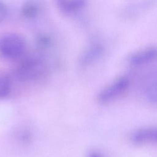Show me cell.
Instances as JSON below:
<instances>
[{
    "label": "cell",
    "instance_id": "6da1fadb",
    "mask_svg": "<svg viewBox=\"0 0 157 157\" xmlns=\"http://www.w3.org/2000/svg\"><path fill=\"white\" fill-rule=\"evenodd\" d=\"M25 39L18 34H7L0 38V55L8 59L21 57L26 50Z\"/></svg>",
    "mask_w": 157,
    "mask_h": 157
},
{
    "label": "cell",
    "instance_id": "8992f818",
    "mask_svg": "<svg viewBox=\"0 0 157 157\" xmlns=\"http://www.w3.org/2000/svg\"><path fill=\"white\" fill-rule=\"evenodd\" d=\"M58 7L66 13H74L80 10L86 0H55Z\"/></svg>",
    "mask_w": 157,
    "mask_h": 157
},
{
    "label": "cell",
    "instance_id": "7c38bea8",
    "mask_svg": "<svg viewBox=\"0 0 157 157\" xmlns=\"http://www.w3.org/2000/svg\"><path fill=\"white\" fill-rule=\"evenodd\" d=\"M87 157H104L101 153L96 150H91L88 152Z\"/></svg>",
    "mask_w": 157,
    "mask_h": 157
},
{
    "label": "cell",
    "instance_id": "52a82bcc",
    "mask_svg": "<svg viewBox=\"0 0 157 157\" xmlns=\"http://www.w3.org/2000/svg\"><path fill=\"white\" fill-rule=\"evenodd\" d=\"M102 49L99 45L91 46L82 55L80 59V64L82 66H86L91 64L99 58L102 53Z\"/></svg>",
    "mask_w": 157,
    "mask_h": 157
},
{
    "label": "cell",
    "instance_id": "ba28073f",
    "mask_svg": "<svg viewBox=\"0 0 157 157\" xmlns=\"http://www.w3.org/2000/svg\"><path fill=\"white\" fill-rule=\"evenodd\" d=\"M145 94L149 102L157 104V78L154 79L147 86Z\"/></svg>",
    "mask_w": 157,
    "mask_h": 157
},
{
    "label": "cell",
    "instance_id": "277c9868",
    "mask_svg": "<svg viewBox=\"0 0 157 157\" xmlns=\"http://www.w3.org/2000/svg\"><path fill=\"white\" fill-rule=\"evenodd\" d=\"M131 140L137 145H157V127L148 126L137 129L132 133Z\"/></svg>",
    "mask_w": 157,
    "mask_h": 157
},
{
    "label": "cell",
    "instance_id": "3957f363",
    "mask_svg": "<svg viewBox=\"0 0 157 157\" xmlns=\"http://www.w3.org/2000/svg\"><path fill=\"white\" fill-rule=\"evenodd\" d=\"M42 60L36 56L23 59L17 69L18 77L23 80H33L39 77L43 71Z\"/></svg>",
    "mask_w": 157,
    "mask_h": 157
},
{
    "label": "cell",
    "instance_id": "5b68a950",
    "mask_svg": "<svg viewBox=\"0 0 157 157\" xmlns=\"http://www.w3.org/2000/svg\"><path fill=\"white\" fill-rule=\"evenodd\" d=\"M157 59V48L150 47L140 50L131 55L130 63L133 66H141L152 62Z\"/></svg>",
    "mask_w": 157,
    "mask_h": 157
},
{
    "label": "cell",
    "instance_id": "8fae6325",
    "mask_svg": "<svg viewBox=\"0 0 157 157\" xmlns=\"http://www.w3.org/2000/svg\"><path fill=\"white\" fill-rule=\"evenodd\" d=\"M7 15V8L6 6L0 1V23L4 21Z\"/></svg>",
    "mask_w": 157,
    "mask_h": 157
},
{
    "label": "cell",
    "instance_id": "9c48e42d",
    "mask_svg": "<svg viewBox=\"0 0 157 157\" xmlns=\"http://www.w3.org/2000/svg\"><path fill=\"white\" fill-rule=\"evenodd\" d=\"M11 83L10 79L6 75L0 74V99L8 96L10 92Z\"/></svg>",
    "mask_w": 157,
    "mask_h": 157
},
{
    "label": "cell",
    "instance_id": "30bf717a",
    "mask_svg": "<svg viewBox=\"0 0 157 157\" xmlns=\"http://www.w3.org/2000/svg\"><path fill=\"white\" fill-rule=\"evenodd\" d=\"M37 9L33 4H28L23 9V13L26 17H33L37 13Z\"/></svg>",
    "mask_w": 157,
    "mask_h": 157
},
{
    "label": "cell",
    "instance_id": "7a4b0ae2",
    "mask_svg": "<svg viewBox=\"0 0 157 157\" xmlns=\"http://www.w3.org/2000/svg\"><path fill=\"white\" fill-rule=\"evenodd\" d=\"M129 85L130 81L128 77H119L98 93L97 100L101 104L109 103L124 93Z\"/></svg>",
    "mask_w": 157,
    "mask_h": 157
}]
</instances>
